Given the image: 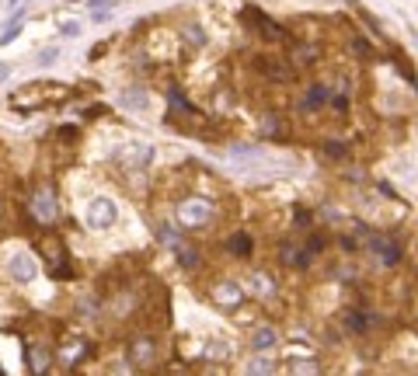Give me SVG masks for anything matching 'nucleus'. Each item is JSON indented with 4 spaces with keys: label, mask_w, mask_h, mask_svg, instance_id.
Wrapping results in <instances>:
<instances>
[{
    "label": "nucleus",
    "mask_w": 418,
    "mask_h": 376,
    "mask_svg": "<svg viewBox=\"0 0 418 376\" xmlns=\"http://www.w3.org/2000/svg\"><path fill=\"white\" fill-rule=\"evenodd\" d=\"M293 60H296V63H310V60H317V49H314V46H296V49H293Z\"/></svg>",
    "instance_id": "f3484780"
},
{
    "label": "nucleus",
    "mask_w": 418,
    "mask_h": 376,
    "mask_svg": "<svg viewBox=\"0 0 418 376\" xmlns=\"http://www.w3.org/2000/svg\"><path fill=\"white\" fill-rule=\"evenodd\" d=\"M328 98H331V95H328V88H324V84H314V88L303 95V101H300V112H317V108H321Z\"/></svg>",
    "instance_id": "4468645a"
},
{
    "label": "nucleus",
    "mask_w": 418,
    "mask_h": 376,
    "mask_svg": "<svg viewBox=\"0 0 418 376\" xmlns=\"http://www.w3.org/2000/svg\"><path fill=\"white\" fill-rule=\"evenodd\" d=\"M150 157H153L150 143H133V150H129V161H133V164H147Z\"/></svg>",
    "instance_id": "dca6fc26"
},
{
    "label": "nucleus",
    "mask_w": 418,
    "mask_h": 376,
    "mask_svg": "<svg viewBox=\"0 0 418 376\" xmlns=\"http://www.w3.org/2000/svg\"><path fill=\"white\" fill-rule=\"evenodd\" d=\"M290 369H293V376H321V362L317 359H296Z\"/></svg>",
    "instance_id": "2eb2a0df"
},
{
    "label": "nucleus",
    "mask_w": 418,
    "mask_h": 376,
    "mask_svg": "<svg viewBox=\"0 0 418 376\" xmlns=\"http://www.w3.org/2000/svg\"><path fill=\"white\" fill-rule=\"evenodd\" d=\"M248 286H251V293L255 296H276V279L269 275V272H262V268H255L251 275H248Z\"/></svg>",
    "instance_id": "f8f14e48"
},
{
    "label": "nucleus",
    "mask_w": 418,
    "mask_h": 376,
    "mask_svg": "<svg viewBox=\"0 0 418 376\" xmlns=\"http://www.w3.org/2000/svg\"><path fill=\"white\" fill-rule=\"evenodd\" d=\"M87 8H91L94 15H101V11H105V8H112V4H108V0H91V4H87Z\"/></svg>",
    "instance_id": "b1692460"
},
{
    "label": "nucleus",
    "mask_w": 418,
    "mask_h": 376,
    "mask_svg": "<svg viewBox=\"0 0 418 376\" xmlns=\"http://www.w3.org/2000/svg\"><path fill=\"white\" fill-rule=\"evenodd\" d=\"M115 220H119V209H115L112 199L98 195V199L87 206V227H91V230H108Z\"/></svg>",
    "instance_id": "20e7f679"
},
{
    "label": "nucleus",
    "mask_w": 418,
    "mask_h": 376,
    "mask_svg": "<svg viewBox=\"0 0 418 376\" xmlns=\"http://www.w3.org/2000/svg\"><path fill=\"white\" fill-rule=\"evenodd\" d=\"M8 74H11V67H8V63H0V81H4Z\"/></svg>",
    "instance_id": "a878e982"
},
{
    "label": "nucleus",
    "mask_w": 418,
    "mask_h": 376,
    "mask_svg": "<svg viewBox=\"0 0 418 376\" xmlns=\"http://www.w3.org/2000/svg\"><path fill=\"white\" fill-rule=\"evenodd\" d=\"M28 209H32V216H35L39 223H56V216H60V202H56V192H53L49 185L35 188V195H32Z\"/></svg>",
    "instance_id": "f03ea898"
},
{
    "label": "nucleus",
    "mask_w": 418,
    "mask_h": 376,
    "mask_svg": "<svg viewBox=\"0 0 418 376\" xmlns=\"http://www.w3.org/2000/svg\"><path fill=\"white\" fill-rule=\"evenodd\" d=\"M174 247H178V258H181L185 268H195V265H199V254H195V251H188V247H181V244H174Z\"/></svg>",
    "instance_id": "6ab92c4d"
},
{
    "label": "nucleus",
    "mask_w": 418,
    "mask_h": 376,
    "mask_svg": "<svg viewBox=\"0 0 418 376\" xmlns=\"http://www.w3.org/2000/svg\"><path fill=\"white\" fill-rule=\"evenodd\" d=\"M244 22H248V25H255V28L262 32V39H272V42H276V39H286V32H283L272 18H265L262 11H255V8H251V11H244Z\"/></svg>",
    "instance_id": "6e6552de"
},
{
    "label": "nucleus",
    "mask_w": 418,
    "mask_h": 376,
    "mask_svg": "<svg viewBox=\"0 0 418 376\" xmlns=\"http://www.w3.org/2000/svg\"><path fill=\"white\" fill-rule=\"evenodd\" d=\"M185 39H188L192 46H206V35H202V28H185Z\"/></svg>",
    "instance_id": "412c9836"
},
{
    "label": "nucleus",
    "mask_w": 418,
    "mask_h": 376,
    "mask_svg": "<svg viewBox=\"0 0 418 376\" xmlns=\"http://www.w3.org/2000/svg\"><path fill=\"white\" fill-rule=\"evenodd\" d=\"M209 216H213V202L209 199H185V202H178V223L185 227V230H195V227H202V223H209Z\"/></svg>",
    "instance_id": "f257e3e1"
},
{
    "label": "nucleus",
    "mask_w": 418,
    "mask_h": 376,
    "mask_svg": "<svg viewBox=\"0 0 418 376\" xmlns=\"http://www.w3.org/2000/svg\"><path fill=\"white\" fill-rule=\"evenodd\" d=\"M25 362H28V369H32L35 376H42V373H49V366H53V352H49L46 345H28Z\"/></svg>",
    "instance_id": "1a4fd4ad"
},
{
    "label": "nucleus",
    "mask_w": 418,
    "mask_h": 376,
    "mask_svg": "<svg viewBox=\"0 0 418 376\" xmlns=\"http://www.w3.org/2000/svg\"><path fill=\"white\" fill-rule=\"evenodd\" d=\"M248 345H251V352H272L279 345V331L276 327H255Z\"/></svg>",
    "instance_id": "9d476101"
},
{
    "label": "nucleus",
    "mask_w": 418,
    "mask_h": 376,
    "mask_svg": "<svg viewBox=\"0 0 418 376\" xmlns=\"http://www.w3.org/2000/svg\"><path fill=\"white\" fill-rule=\"evenodd\" d=\"M213 300H217L220 306H227V310H237V306L244 303V286H237V282L224 279V282L213 289Z\"/></svg>",
    "instance_id": "0eeeda50"
},
{
    "label": "nucleus",
    "mask_w": 418,
    "mask_h": 376,
    "mask_svg": "<svg viewBox=\"0 0 418 376\" xmlns=\"http://www.w3.org/2000/svg\"><path fill=\"white\" fill-rule=\"evenodd\" d=\"M8 268H11V275H15L18 282H35V275H39V261H35L28 251H18V254L8 261Z\"/></svg>",
    "instance_id": "423d86ee"
},
{
    "label": "nucleus",
    "mask_w": 418,
    "mask_h": 376,
    "mask_svg": "<svg viewBox=\"0 0 418 376\" xmlns=\"http://www.w3.org/2000/svg\"><path fill=\"white\" fill-rule=\"evenodd\" d=\"M366 247H369V254H373L380 265H397V261H401V244H397L394 237H387V234H369V237H366Z\"/></svg>",
    "instance_id": "7ed1b4c3"
},
{
    "label": "nucleus",
    "mask_w": 418,
    "mask_h": 376,
    "mask_svg": "<svg viewBox=\"0 0 418 376\" xmlns=\"http://www.w3.org/2000/svg\"><path fill=\"white\" fill-rule=\"evenodd\" d=\"M227 359V345H209V359Z\"/></svg>",
    "instance_id": "5701e85b"
},
{
    "label": "nucleus",
    "mask_w": 418,
    "mask_h": 376,
    "mask_svg": "<svg viewBox=\"0 0 418 376\" xmlns=\"http://www.w3.org/2000/svg\"><path fill=\"white\" fill-rule=\"evenodd\" d=\"M0 213H4V202H0Z\"/></svg>",
    "instance_id": "bb28decb"
},
{
    "label": "nucleus",
    "mask_w": 418,
    "mask_h": 376,
    "mask_svg": "<svg viewBox=\"0 0 418 376\" xmlns=\"http://www.w3.org/2000/svg\"><path fill=\"white\" fill-rule=\"evenodd\" d=\"M0 376H4V369H0Z\"/></svg>",
    "instance_id": "cd10ccee"
},
{
    "label": "nucleus",
    "mask_w": 418,
    "mask_h": 376,
    "mask_svg": "<svg viewBox=\"0 0 418 376\" xmlns=\"http://www.w3.org/2000/svg\"><path fill=\"white\" fill-rule=\"evenodd\" d=\"M53 60H60V49H56V46H49V49H42V53H39V63H42V67H49Z\"/></svg>",
    "instance_id": "4be33fe9"
},
{
    "label": "nucleus",
    "mask_w": 418,
    "mask_h": 376,
    "mask_svg": "<svg viewBox=\"0 0 418 376\" xmlns=\"http://www.w3.org/2000/svg\"><path fill=\"white\" fill-rule=\"evenodd\" d=\"M60 32H63V35H77V32H81V25H77V22H67Z\"/></svg>",
    "instance_id": "393cba45"
},
{
    "label": "nucleus",
    "mask_w": 418,
    "mask_h": 376,
    "mask_svg": "<svg viewBox=\"0 0 418 376\" xmlns=\"http://www.w3.org/2000/svg\"><path fill=\"white\" fill-rule=\"evenodd\" d=\"M18 35H22V25H18V18H15V25H11V28H8L4 35H0V46H8V42H15Z\"/></svg>",
    "instance_id": "aec40b11"
},
{
    "label": "nucleus",
    "mask_w": 418,
    "mask_h": 376,
    "mask_svg": "<svg viewBox=\"0 0 418 376\" xmlns=\"http://www.w3.org/2000/svg\"><path fill=\"white\" fill-rule=\"evenodd\" d=\"M244 376H276V362H272L265 352H255V355L244 362Z\"/></svg>",
    "instance_id": "ddd939ff"
},
{
    "label": "nucleus",
    "mask_w": 418,
    "mask_h": 376,
    "mask_svg": "<svg viewBox=\"0 0 418 376\" xmlns=\"http://www.w3.org/2000/svg\"><path fill=\"white\" fill-rule=\"evenodd\" d=\"M227 247H231L234 254H251V240H248V237H241V234H237V237H231V244H227Z\"/></svg>",
    "instance_id": "a211bd4d"
},
{
    "label": "nucleus",
    "mask_w": 418,
    "mask_h": 376,
    "mask_svg": "<svg viewBox=\"0 0 418 376\" xmlns=\"http://www.w3.org/2000/svg\"><path fill=\"white\" fill-rule=\"evenodd\" d=\"M119 105L129 108V112H147V108H150V98H147L143 88H126V91L119 95Z\"/></svg>",
    "instance_id": "9b49d317"
},
{
    "label": "nucleus",
    "mask_w": 418,
    "mask_h": 376,
    "mask_svg": "<svg viewBox=\"0 0 418 376\" xmlns=\"http://www.w3.org/2000/svg\"><path fill=\"white\" fill-rule=\"evenodd\" d=\"M129 362H133V366H140V369L153 366V362H157V341H153L150 334L133 338V341H129Z\"/></svg>",
    "instance_id": "39448f33"
}]
</instances>
